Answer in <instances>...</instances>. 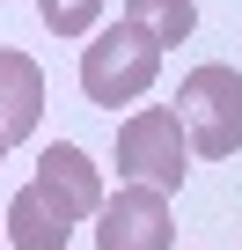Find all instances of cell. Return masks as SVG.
<instances>
[{
	"label": "cell",
	"instance_id": "ba28073f",
	"mask_svg": "<svg viewBox=\"0 0 242 250\" xmlns=\"http://www.w3.org/2000/svg\"><path fill=\"white\" fill-rule=\"evenodd\" d=\"M125 22H140V30L169 52V44H184V37L198 30V0H125Z\"/></svg>",
	"mask_w": 242,
	"mask_h": 250
},
{
	"label": "cell",
	"instance_id": "30bf717a",
	"mask_svg": "<svg viewBox=\"0 0 242 250\" xmlns=\"http://www.w3.org/2000/svg\"><path fill=\"white\" fill-rule=\"evenodd\" d=\"M0 162H8V133H0Z\"/></svg>",
	"mask_w": 242,
	"mask_h": 250
},
{
	"label": "cell",
	"instance_id": "9c48e42d",
	"mask_svg": "<svg viewBox=\"0 0 242 250\" xmlns=\"http://www.w3.org/2000/svg\"><path fill=\"white\" fill-rule=\"evenodd\" d=\"M37 15H44L52 37H88L103 22V0H37Z\"/></svg>",
	"mask_w": 242,
	"mask_h": 250
},
{
	"label": "cell",
	"instance_id": "5b68a950",
	"mask_svg": "<svg viewBox=\"0 0 242 250\" xmlns=\"http://www.w3.org/2000/svg\"><path fill=\"white\" fill-rule=\"evenodd\" d=\"M30 184L52 199V213H59L66 228L95 221V206H103V169H95V155H88V147H74V140L37 147V177H30Z\"/></svg>",
	"mask_w": 242,
	"mask_h": 250
},
{
	"label": "cell",
	"instance_id": "277c9868",
	"mask_svg": "<svg viewBox=\"0 0 242 250\" xmlns=\"http://www.w3.org/2000/svg\"><path fill=\"white\" fill-rule=\"evenodd\" d=\"M169 243L176 235H169V191L162 184L125 177L117 199L103 191V206H95V250H169Z\"/></svg>",
	"mask_w": 242,
	"mask_h": 250
},
{
	"label": "cell",
	"instance_id": "52a82bcc",
	"mask_svg": "<svg viewBox=\"0 0 242 250\" xmlns=\"http://www.w3.org/2000/svg\"><path fill=\"white\" fill-rule=\"evenodd\" d=\"M66 235H74V228L52 213V199H44L37 184H22V191L8 199V243H15V250H66Z\"/></svg>",
	"mask_w": 242,
	"mask_h": 250
},
{
	"label": "cell",
	"instance_id": "8992f818",
	"mask_svg": "<svg viewBox=\"0 0 242 250\" xmlns=\"http://www.w3.org/2000/svg\"><path fill=\"white\" fill-rule=\"evenodd\" d=\"M37 118H44V66L15 44H0V133H8V147L37 133Z\"/></svg>",
	"mask_w": 242,
	"mask_h": 250
},
{
	"label": "cell",
	"instance_id": "7a4b0ae2",
	"mask_svg": "<svg viewBox=\"0 0 242 250\" xmlns=\"http://www.w3.org/2000/svg\"><path fill=\"white\" fill-rule=\"evenodd\" d=\"M176 118H184L191 155L227 162V155L242 147V74H235V66H220V59L191 66V74L176 81Z\"/></svg>",
	"mask_w": 242,
	"mask_h": 250
},
{
	"label": "cell",
	"instance_id": "6da1fadb",
	"mask_svg": "<svg viewBox=\"0 0 242 250\" xmlns=\"http://www.w3.org/2000/svg\"><path fill=\"white\" fill-rule=\"evenodd\" d=\"M154 74H162V44L140 30V22H95L88 30V52H81V96L95 103V110H125V103H140L147 88H154Z\"/></svg>",
	"mask_w": 242,
	"mask_h": 250
},
{
	"label": "cell",
	"instance_id": "3957f363",
	"mask_svg": "<svg viewBox=\"0 0 242 250\" xmlns=\"http://www.w3.org/2000/svg\"><path fill=\"white\" fill-rule=\"evenodd\" d=\"M117 169L140 177V184H162V191H184V177H191V140H184L176 103H169V110H132L125 125H117Z\"/></svg>",
	"mask_w": 242,
	"mask_h": 250
}]
</instances>
